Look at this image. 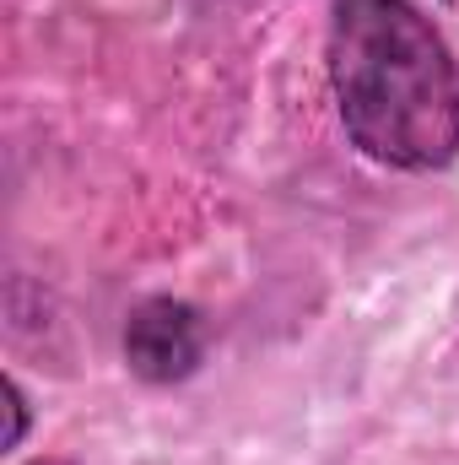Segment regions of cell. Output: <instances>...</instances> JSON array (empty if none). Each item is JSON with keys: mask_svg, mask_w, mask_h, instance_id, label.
<instances>
[{"mask_svg": "<svg viewBox=\"0 0 459 465\" xmlns=\"http://www.w3.org/2000/svg\"><path fill=\"white\" fill-rule=\"evenodd\" d=\"M330 87L362 157L405 173L459 157V65L411 0H336Z\"/></svg>", "mask_w": 459, "mask_h": 465, "instance_id": "6da1fadb", "label": "cell"}, {"mask_svg": "<svg viewBox=\"0 0 459 465\" xmlns=\"http://www.w3.org/2000/svg\"><path fill=\"white\" fill-rule=\"evenodd\" d=\"M206 357V320L179 298H146L124 320V362L146 384H179Z\"/></svg>", "mask_w": 459, "mask_h": 465, "instance_id": "7a4b0ae2", "label": "cell"}, {"mask_svg": "<svg viewBox=\"0 0 459 465\" xmlns=\"http://www.w3.org/2000/svg\"><path fill=\"white\" fill-rule=\"evenodd\" d=\"M0 395H5V417H11V428H5V450H16V444L27 439V395H22L16 379H5Z\"/></svg>", "mask_w": 459, "mask_h": 465, "instance_id": "3957f363", "label": "cell"}, {"mask_svg": "<svg viewBox=\"0 0 459 465\" xmlns=\"http://www.w3.org/2000/svg\"><path fill=\"white\" fill-rule=\"evenodd\" d=\"M33 465H71V460H33Z\"/></svg>", "mask_w": 459, "mask_h": 465, "instance_id": "277c9868", "label": "cell"}]
</instances>
